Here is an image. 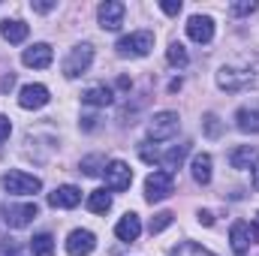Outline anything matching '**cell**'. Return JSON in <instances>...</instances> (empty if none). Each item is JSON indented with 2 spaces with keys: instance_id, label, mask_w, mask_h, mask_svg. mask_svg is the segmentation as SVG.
Masks as SVG:
<instances>
[{
  "instance_id": "1",
  "label": "cell",
  "mask_w": 259,
  "mask_h": 256,
  "mask_svg": "<svg viewBox=\"0 0 259 256\" xmlns=\"http://www.w3.org/2000/svg\"><path fill=\"white\" fill-rule=\"evenodd\" d=\"M256 81H259V72H256V66H250V64H226V66H220V72H217V84L223 91H247Z\"/></svg>"
},
{
  "instance_id": "2",
  "label": "cell",
  "mask_w": 259,
  "mask_h": 256,
  "mask_svg": "<svg viewBox=\"0 0 259 256\" xmlns=\"http://www.w3.org/2000/svg\"><path fill=\"white\" fill-rule=\"evenodd\" d=\"M0 184H3V190L12 193V196H33V193L42 190V181H39L36 175L21 172V169H9V172H3Z\"/></svg>"
},
{
  "instance_id": "3",
  "label": "cell",
  "mask_w": 259,
  "mask_h": 256,
  "mask_svg": "<svg viewBox=\"0 0 259 256\" xmlns=\"http://www.w3.org/2000/svg\"><path fill=\"white\" fill-rule=\"evenodd\" d=\"M115 49H118L121 58H145V55H151V49H154V33H151V30L127 33V36L118 39Z\"/></svg>"
},
{
  "instance_id": "4",
  "label": "cell",
  "mask_w": 259,
  "mask_h": 256,
  "mask_svg": "<svg viewBox=\"0 0 259 256\" xmlns=\"http://www.w3.org/2000/svg\"><path fill=\"white\" fill-rule=\"evenodd\" d=\"M175 193V175L166 172V169H157L145 178V199L154 205V202H163Z\"/></svg>"
},
{
  "instance_id": "5",
  "label": "cell",
  "mask_w": 259,
  "mask_h": 256,
  "mask_svg": "<svg viewBox=\"0 0 259 256\" xmlns=\"http://www.w3.org/2000/svg\"><path fill=\"white\" fill-rule=\"evenodd\" d=\"M259 241V229L253 223H247V220H238V223H232V229H229V244H232V253L235 256H247L250 253V244Z\"/></svg>"
},
{
  "instance_id": "6",
  "label": "cell",
  "mask_w": 259,
  "mask_h": 256,
  "mask_svg": "<svg viewBox=\"0 0 259 256\" xmlns=\"http://www.w3.org/2000/svg\"><path fill=\"white\" fill-rule=\"evenodd\" d=\"M94 64V49L88 46V42H81V46H75L69 55H66L64 61V75L66 78H78V75H84L88 69Z\"/></svg>"
},
{
  "instance_id": "7",
  "label": "cell",
  "mask_w": 259,
  "mask_h": 256,
  "mask_svg": "<svg viewBox=\"0 0 259 256\" xmlns=\"http://www.w3.org/2000/svg\"><path fill=\"white\" fill-rule=\"evenodd\" d=\"M181 127V121H178V115L175 112H157L151 121H148V136L154 139V142H166V139H172L175 133Z\"/></svg>"
},
{
  "instance_id": "8",
  "label": "cell",
  "mask_w": 259,
  "mask_h": 256,
  "mask_svg": "<svg viewBox=\"0 0 259 256\" xmlns=\"http://www.w3.org/2000/svg\"><path fill=\"white\" fill-rule=\"evenodd\" d=\"M130 184H133V169L124 160H112L106 166V190L124 193V190H130Z\"/></svg>"
},
{
  "instance_id": "9",
  "label": "cell",
  "mask_w": 259,
  "mask_h": 256,
  "mask_svg": "<svg viewBox=\"0 0 259 256\" xmlns=\"http://www.w3.org/2000/svg\"><path fill=\"white\" fill-rule=\"evenodd\" d=\"M124 15H127V6L121 0H106L97 9V18H100V27L103 30H118L124 24Z\"/></svg>"
},
{
  "instance_id": "10",
  "label": "cell",
  "mask_w": 259,
  "mask_h": 256,
  "mask_svg": "<svg viewBox=\"0 0 259 256\" xmlns=\"http://www.w3.org/2000/svg\"><path fill=\"white\" fill-rule=\"evenodd\" d=\"M97 250V235L91 229H72L66 238V253L69 256H91Z\"/></svg>"
},
{
  "instance_id": "11",
  "label": "cell",
  "mask_w": 259,
  "mask_h": 256,
  "mask_svg": "<svg viewBox=\"0 0 259 256\" xmlns=\"http://www.w3.org/2000/svg\"><path fill=\"white\" fill-rule=\"evenodd\" d=\"M49 88L46 84H24L21 88V94H18V106L21 109H42V106H49Z\"/></svg>"
},
{
  "instance_id": "12",
  "label": "cell",
  "mask_w": 259,
  "mask_h": 256,
  "mask_svg": "<svg viewBox=\"0 0 259 256\" xmlns=\"http://www.w3.org/2000/svg\"><path fill=\"white\" fill-rule=\"evenodd\" d=\"M187 36L199 42V46H208L211 39H214V21L208 18V15H193L190 21H187Z\"/></svg>"
},
{
  "instance_id": "13",
  "label": "cell",
  "mask_w": 259,
  "mask_h": 256,
  "mask_svg": "<svg viewBox=\"0 0 259 256\" xmlns=\"http://www.w3.org/2000/svg\"><path fill=\"white\" fill-rule=\"evenodd\" d=\"M21 61H24V66L46 69V66H52V61H55V52H52L49 42H36V46H30V49L21 55Z\"/></svg>"
},
{
  "instance_id": "14",
  "label": "cell",
  "mask_w": 259,
  "mask_h": 256,
  "mask_svg": "<svg viewBox=\"0 0 259 256\" xmlns=\"http://www.w3.org/2000/svg\"><path fill=\"white\" fill-rule=\"evenodd\" d=\"M36 214H39L36 202H24V205H18V208H9L3 220H6V223H9L12 229H24V226H27V223H30V220L36 217Z\"/></svg>"
},
{
  "instance_id": "15",
  "label": "cell",
  "mask_w": 259,
  "mask_h": 256,
  "mask_svg": "<svg viewBox=\"0 0 259 256\" xmlns=\"http://www.w3.org/2000/svg\"><path fill=\"white\" fill-rule=\"evenodd\" d=\"M115 235H118V241H136L139 235H142V220H139V214H124L121 220H118V226H115Z\"/></svg>"
},
{
  "instance_id": "16",
  "label": "cell",
  "mask_w": 259,
  "mask_h": 256,
  "mask_svg": "<svg viewBox=\"0 0 259 256\" xmlns=\"http://www.w3.org/2000/svg\"><path fill=\"white\" fill-rule=\"evenodd\" d=\"M78 202H81V190L72 187V184H64L55 193H49V205L52 208H75Z\"/></svg>"
},
{
  "instance_id": "17",
  "label": "cell",
  "mask_w": 259,
  "mask_h": 256,
  "mask_svg": "<svg viewBox=\"0 0 259 256\" xmlns=\"http://www.w3.org/2000/svg\"><path fill=\"white\" fill-rule=\"evenodd\" d=\"M235 127L241 130V133H259V103L241 106L235 112Z\"/></svg>"
},
{
  "instance_id": "18",
  "label": "cell",
  "mask_w": 259,
  "mask_h": 256,
  "mask_svg": "<svg viewBox=\"0 0 259 256\" xmlns=\"http://www.w3.org/2000/svg\"><path fill=\"white\" fill-rule=\"evenodd\" d=\"M229 163H232V169H238V172H244V169H253V166L259 163L256 148H250V145H238V148L229 154Z\"/></svg>"
},
{
  "instance_id": "19",
  "label": "cell",
  "mask_w": 259,
  "mask_h": 256,
  "mask_svg": "<svg viewBox=\"0 0 259 256\" xmlns=\"http://www.w3.org/2000/svg\"><path fill=\"white\" fill-rule=\"evenodd\" d=\"M0 33H3V39H6V42L18 46V42H24V39H27L30 27H27L24 21H18V18H6V21H0Z\"/></svg>"
},
{
  "instance_id": "20",
  "label": "cell",
  "mask_w": 259,
  "mask_h": 256,
  "mask_svg": "<svg viewBox=\"0 0 259 256\" xmlns=\"http://www.w3.org/2000/svg\"><path fill=\"white\" fill-rule=\"evenodd\" d=\"M211 166H214V163H211V154H196L193 163H190V175H193L196 184H202V187L211 184V175H214Z\"/></svg>"
},
{
  "instance_id": "21",
  "label": "cell",
  "mask_w": 259,
  "mask_h": 256,
  "mask_svg": "<svg viewBox=\"0 0 259 256\" xmlns=\"http://www.w3.org/2000/svg\"><path fill=\"white\" fill-rule=\"evenodd\" d=\"M190 154V145L184 142V145H172L163 157H160V163L166 166V172H172L175 175V169H181V163H184V157Z\"/></svg>"
},
{
  "instance_id": "22",
  "label": "cell",
  "mask_w": 259,
  "mask_h": 256,
  "mask_svg": "<svg viewBox=\"0 0 259 256\" xmlns=\"http://www.w3.org/2000/svg\"><path fill=\"white\" fill-rule=\"evenodd\" d=\"M81 100H84L88 106H112L115 94H112V88H106V84H97V88H88V91L81 94Z\"/></svg>"
},
{
  "instance_id": "23",
  "label": "cell",
  "mask_w": 259,
  "mask_h": 256,
  "mask_svg": "<svg viewBox=\"0 0 259 256\" xmlns=\"http://www.w3.org/2000/svg\"><path fill=\"white\" fill-rule=\"evenodd\" d=\"M30 253L33 256H55V238L49 232H39L30 238Z\"/></svg>"
},
{
  "instance_id": "24",
  "label": "cell",
  "mask_w": 259,
  "mask_h": 256,
  "mask_svg": "<svg viewBox=\"0 0 259 256\" xmlns=\"http://www.w3.org/2000/svg\"><path fill=\"white\" fill-rule=\"evenodd\" d=\"M112 208V193L109 190H94L88 196V211H94V214H106Z\"/></svg>"
},
{
  "instance_id": "25",
  "label": "cell",
  "mask_w": 259,
  "mask_h": 256,
  "mask_svg": "<svg viewBox=\"0 0 259 256\" xmlns=\"http://www.w3.org/2000/svg\"><path fill=\"white\" fill-rule=\"evenodd\" d=\"M166 58H169V64L178 66V69H184V66L190 64V58H187V49H184L181 42H172V46H169V52H166Z\"/></svg>"
},
{
  "instance_id": "26",
  "label": "cell",
  "mask_w": 259,
  "mask_h": 256,
  "mask_svg": "<svg viewBox=\"0 0 259 256\" xmlns=\"http://www.w3.org/2000/svg\"><path fill=\"white\" fill-rule=\"evenodd\" d=\"M172 256H214L211 250H205L202 244H196V241H181L175 250H172Z\"/></svg>"
},
{
  "instance_id": "27",
  "label": "cell",
  "mask_w": 259,
  "mask_h": 256,
  "mask_svg": "<svg viewBox=\"0 0 259 256\" xmlns=\"http://www.w3.org/2000/svg\"><path fill=\"white\" fill-rule=\"evenodd\" d=\"M172 211H160V214H154L151 217V223H148V229H151V235H157V232H163L166 226H172Z\"/></svg>"
},
{
  "instance_id": "28",
  "label": "cell",
  "mask_w": 259,
  "mask_h": 256,
  "mask_svg": "<svg viewBox=\"0 0 259 256\" xmlns=\"http://www.w3.org/2000/svg\"><path fill=\"white\" fill-rule=\"evenodd\" d=\"M106 166H109V163H106L103 157H84V160H81V169H84V175H91V178H97Z\"/></svg>"
},
{
  "instance_id": "29",
  "label": "cell",
  "mask_w": 259,
  "mask_h": 256,
  "mask_svg": "<svg viewBox=\"0 0 259 256\" xmlns=\"http://www.w3.org/2000/svg\"><path fill=\"white\" fill-rule=\"evenodd\" d=\"M256 0H238V3H232L229 6V12L232 15H250V12H256Z\"/></svg>"
},
{
  "instance_id": "30",
  "label": "cell",
  "mask_w": 259,
  "mask_h": 256,
  "mask_svg": "<svg viewBox=\"0 0 259 256\" xmlns=\"http://www.w3.org/2000/svg\"><path fill=\"white\" fill-rule=\"evenodd\" d=\"M205 133H208L211 139L220 136V118H217V115H205Z\"/></svg>"
},
{
  "instance_id": "31",
  "label": "cell",
  "mask_w": 259,
  "mask_h": 256,
  "mask_svg": "<svg viewBox=\"0 0 259 256\" xmlns=\"http://www.w3.org/2000/svg\"><path fill=\"white\" fill-rule=\"evenodd\" d=\"M160 9H163L166 15H178V12H181V0H163Z\"/></svg>"
},
{
  "instance_id": "32",
  "label": "cell",
  "mask_w": 259,
  "mask_h": 256,
  "mask_svg": "<svg viewBox=\"0 0 259 256\" xmlns=\"http://www.w3.org/2000/svg\"><path fill=\"white\" fill-rule=\"evenodd\" d=\"M55 6H58V3H52V0H33V3H30L33 12H52Z\"/></svg>"
},
{
  "instance_id": "33",
  "label": "cell",
  "mask_w": 259,
  "mask_h": 256,
  "mask_svg": "<svg viewBox=\"0 0 259 256\" xmlns=\"http://www.w3.org/2000/svg\"><path fill=\"white\" fill-rule=\"evenodd\" d=\"M9 133H12L9 118H3V115H0V142H6V139H9Z\"/></svg>"
},
{
  "instance_id": "34",
  "label": "cell",
  "mask_w": 259,
  "mask_h": 256,
  "mask_svg": "<svg viewBox=\"0 0 259 256\" xmlns=\"http://www.w3.org/2000/svg\"><path fill=\"white\" fill-rule=\"evenodd\" d=\"M15 88V75L9 72V75H3V81H0V91H12Z\"/></svg>"
},
{
  "instance_id": "35",
  "label": "cell",
  "mask_w": 259,
  "mask_h": 256,
  "mask_svg": "<svg viewBox=\"0 0 259 256\" xmlns=\"http://www.w3.org/2000/svg\"><path fill=\"white\" fill-rule=\"evenodd\" d=\"M199 223H202V226H211V223H214V214H211V211H199Z\"/></svg>"
},
{
  "instance_id": "36",
  "label": "cell",
  "mask_w": 259,
  "mask_h": 256,
  "mask_svg": "<svg viewBox=\"0 0 259 256\" xmlns=\"http://www.w3.org/2000/svg\"><path fill=\"white\" fill-rule=\"evenodd\" d=\"M253 187H256V190H259V163H256V166H253Z\"/></svg>"
},
{
  "instance_id": "37",
  "label": "cell",
  "mask_w": 259,
  "mask_h": 256,
  "mask_svg": "<svg viewBox=\"0 0 259 256\" xmlns=\"http://www.w3.org/2000/svg\"><path fill=\"white\" fill-rule=\"evenodd\" d=\"M256 217H259V214H256Z\"/></svg>"
}]
</instances>
